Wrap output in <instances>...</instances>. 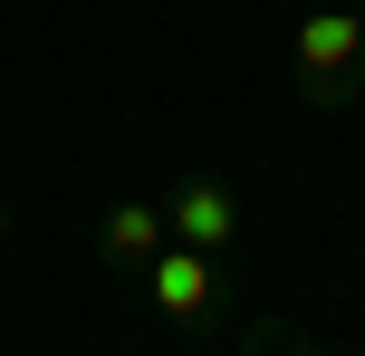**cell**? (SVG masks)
<instances>
[{"label":"cell","instance_id":"1","mask_svg":"<svg viewBox=\"0 0 365 356\" xmlns=\"http://www.w3.org/2000/svg\"><path fill=\"white\" fill-rule=\"evenodd\" d=\"M289 77L308 106H346V96H365V0H346V10H308L289 39Z\"/></svg>","mask_w":365,"mask_h":356},{"label":"cell","instance_id":"2","mask_svg":"<svg viewBox=\"0 0 365 356\" xmlns=\"http://www.w3.org/2000/svg\"><path fill=\"white\" fill-rule=\"evenodd\" d=\"M135 289H145V308H154L164 327H212V318H221V260L192 250V241H164Z\"/></svg>","mask_w":365,"mask_h":356},{"label":"cell","instance_id":"3","mask_svg":"<svg viewBox=\"0 0 365 356\" xmlns=\"http://www.w3.org/2000/svg\"><path fill=\"white\" fill-rule=\"evenodd\" d=\"M164 241H173V222H164V193H115V203L96 212V260H106L125 289L154 270V250H164Z\"/></svg>","mask_w":365,"mask_h":356},{"label":"cell","instance_id":"4","mask_svg":"<svg viewBox=\"0 0 365 356\" xmlns=\"http://www.w3.org/2000/svg\"><path fill=\"white\" fill-rule=\"evenodd\" d=\"M164 222H173V241L231 260V241H240V193L221 183V173H173V183H164Z\"/></svg>","mask_w":365,"mask_h":356},{"label":"cell","instance_id":"5","mask_svg":"<svg viewBox=\"0 0 365 356\" xmlns=\"http://www.w3.org/2000/svg\"><path fill=\"white\" fill-rule=\"evenodd\" d=\"M240 356H336V347L298 337V327H279V318H240Z\"/></svg>","mask_w":365,"mask_h":356},{"label":"cell","instance_id":"6","mask_svg":"<svg viewBox=\"0 0 365 356\" xmlns=\"http://www.w3.org/2000/svg\"><path fill=\"white\" fill-rule=\"evenodd\" d=\"M10 231H19V212H10V193H0V250H10Z\"/></svg>","mask_w":365,"mask_h":356},{"label":"cell","instance_id":"7","mask_svg":"<svg viewBox=\"0 0 365 356\" xmlns=\"http://www.w3.org/2000/svg\"><path fill=\"white\" fill-rule=\"evenodd\" d=\"M336 356H365V347H336Z\"/></svg>","mask_w":365,"mask_h":356}]
</instances>
